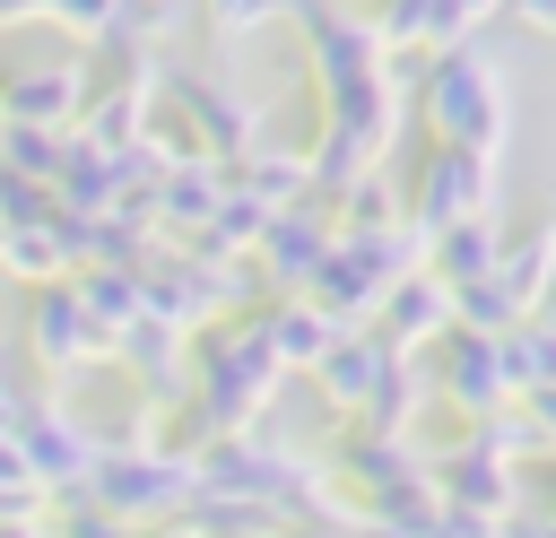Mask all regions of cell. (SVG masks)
Returning a JSON list of instances; mask_svg holds the SVG:
<instances>
[{
    "label": "cell",
    "instance_id": "277c9868",
    "mask_svg": "<svg viewBox=\"0 0 556 538\" xmlns=\"http://www.w3.org/2000/svg\"><path fill=\"white\" fill-rule=\"evenodd\" d=\"M295 17H304V52H313V78H321V95L382 78L391 43L374 35V17H356V9H330V0H304Z\"/></svg>",
    "mask_w": 556,
    "mask_h": 538
},
{
    "label": "cell",
    "instance_id": "8fae6325",
    "mask_svg": "<svg viewBox=\"0 0 556 538\" xmlns=\"http://www.w3.org/2000/svg\"><path fill=\"white\" fill-rule=\"evenodd\" d=\"M504 304H513V321H530L547 295H556V208L547 217H530L521 234H504V252H495V278H486Z\"/></svg>",
    "mask_w": 556,
    "mask_h": 538
},
{
    "label": "cell",
    "instance_id": "52a82bcc",
    "mask_svg": "<svg viewBox=\"0 0 556 538\" xmlns=\"http://www.w3.org/2000/svg\"><path fill=\"white\" fill-rule=\"evenodd\" d=\"M96 78L87 61H35V69H9L0 78V121H26V130H78Z\"/></svg>",
    "mask_w": 556,
    "mask_h": 538
},
{
    "label": "cell",
    "instance_id": "3957f363",
    "mask_svg": "<svg viewBox=\"0 0 556 538\" xmlns=\"http://www.w3.org/2000/svg\"><path fill=\"white\" fill-rule=\"evenodd\" d=\"M469 217H495V156L434 148L426 174L408 182V226L417 234H443V226H469Z\"/></svg>",
    "mask_w": 556,
    "mask_h": 538
},
{
    "label": "cell",
    "instance_id": "484cf974",
    "mask_svg": "<svg viewBox=\"0 0 556 538\" xmlns=\"http://www.w3.org/2000/svg\"><path fill=\"white\" fill-rule=\"evenodd\" d=\"M156 9H182V0H156Z\"/></svg>",
    "mask_w": 556,
    "mask_h": 538
},
{
    "label": "cell",
    "instance_id": "7c38bea8",
    "mask_svg": "<svg viewBox=\"0 0 556 538\" xmlns=\"http://www.w3.org/2000/svg\"><path fill=\"white\" fill-rule=\"evenodd\" d=\"M460 321V304H452V286L434 278V269H408L391 295H382V312H374V330L400 347V356H417V347H434L443 330Z\"/></svg>",
    "mask_w": 556,
    "mask_h": 538
},
{
    "label": "cell",
    "instance_id": "7402d4cb",
    "mask_svg": "<svg viewBox=\"0 0 556 538\" xmlns=\"http://www.w3.org/2000/svg\"><path fill=\"white\" fill-rule=\"evenodd\" d=\"M130 538H200V521L182 512V521H148V529H130Z\"/></svg>",
    "mask_w": 556,
    "mask_h": 538
},
{
    "label": "cell",
    "instance_id": "5b68a950",
    "mask_svg": "<svg viewBox=\"0 0 556 538\" xmlns=\"http://www.w3.org/2000/svg\"><path fill=\"white\" fill-rule=\"evenodd\" d=\"M17 451H26V469L43 477V495H78V486L96 477V460H104L96 425H78L61 399H26V417H17Z\"/></svg>",
    "mask_w": 556,
    "mask_h": 538
},
{
    "label": "cell",
    "instance_id": "4fadbf2b",
    "mask_svg": "<svg viewBox=\"0 0 556 538\" xmlns=\"http://www.w3.org/2000/svg\"><path fill=\"white\" fill-rule=\"evenodd\" d=\"M426 477H434V495H443V503H460V512H486V521H513V503H521V495H513V460H495L478 434H469L460 451H443Z\"/></svg>",
    "mask_w": 556,
    "mask_h": 538
},
{
    "label": "cell",
    "instance_id": "6da1fadb",
    "mask_svg": "<svg viewBox=\"0 0 556 538\" xmlns=\"http://www.w3.org/2000/svg\"><path fill=\"white\" fill-rule=\"evenodd\" d=\"M417 104H426V130H434V148L504 156V139H513V78H504V69H495V52H478V43L426 52Z\"/></svg>",
    "mask_w": 556,
    "mask_h": 538
},
{
    "label": "cell",
    "instance_id": "5bb4252c",
    "mask_svg": "<svg viewBox=\"0 0 556 538\" xmlns=\"http://www.w3.org/2000/svg\"><path fill=\"white\" fill-rule=\"evenodd\" d=\"M261 338H269V356H278V373H313L321 356H330V338H339V321L313 304V295H287V304H269L261 312Z\"/></svg>",
    "mask_w": 556,
    "mask_h": 538
},
{
    "label": "cell",
    "instance_id": "4316f807",
    "mask_svg": "<svg viewBox=\"0 0 556 538\" xmlns=\"http://www.w3.org/2000/svg\"><path fill=\"white\" fill-rule=\"evenodd\" d=\"M547 521H556V512H547Z\"/></svg>",
    "mask_w": 556,
    "mask_h": 538
},
{
    "label": "cell",
    "instance_id": "2e32d148",
    "mask_svg": "<svg viewBox=\"0 0 556 538\" xmlns=\"http://www.w3.org/2000/svg\"><path fill=\"white\" fill-rule=\"evenodd\" d=\"M495 252H504V226H495V217H469V226H443V234L426 243V269L460 295V286L495 278Z\"/></svg>",
    "mask_w": 556,
    "mask_h": 538
},
{
    "label": "cell",
    "instance_id": "9a60e30c",
    "mask_svg": "<svg viewBox=\"0 0 556 538\" xmlns=\"http://www.w3.org/2000/svg\"><path fill=\"white\" fill-rule=\"evenodd\" d=\"M78 260H70V234H61V208L35 217V226H0V278H26V286H61Z\"/></svg>",
    "mask_w": 556,
    "mask_h": 538
},
{
    "label": "cell",
    "instance_id": "d4e9b609",
    "mask_svg": "<svg viewBox=\"0 0 556 538\" xmlns=\"http://www.w3.org/2000/svg\"><path fill=\"white\" fill-rule=\"evenodd\" d=\"M539 321H547V330H556V295H547V304H539Z\"/></svg>",
    "mask_w": 556,
    "mask_h": 538
},
{
    "label": "cell",
    "instance_id": "8992f818",
    "mask_svg": "<svg viewBox=\"0 0 556 538\" xmlns=\"http://www.w3.org/2000/svg\"><path fill=\"white\" fill-rule=\"evenodd\" d=\"M26 347H35V364L61 382V373H78V364H104L113 356V338L96 330V312L78 304V286L61 278V286H35V312H26Z\"/></svg>",
    "mask_w": 556,
    "mask_h": 538
},
{
    "label": "cell",
    "instance_id": "9c48e42d",
    "mask_svg": "<svg viewBox=\"0 0 556 538\" xmlns=\"http://www.w3.org/2000/svg\"><path fill=\"white\" fill-rule=\"evenodd\" d=\"M443 347V399L478 425V417H495V408H513V373H504V338H486V330H443L434 338Z\"/></svg>",
    "mask_w": 556,
    "mask_h": 538
},
{
    "label": "cell",
    "instance_id": "44dd1931",
    "mask_svg": "<svg viewBox=\"0 0 556 538\" xmlns=\"http://www.w3.org/2000/svg\"><path fill=\"white\" fill-rule=\"evenodd\" d=\"M35 17H43V0H0V35L9 26H35Z\"/></svg>",
    "mask_w": 556,
    "mask_h": 538
},
{
    "label": "cell",
    "instance_id": "7a4b0ae2",
    "mask_svg": "<svg viewBox=\"0 0 556 538\" xmlns=\"http://www.w3.org/2000/svg\"><path fill=\"white\" fill-rule=\"evenodd\" d=\"M78 495L104 503V512L130 521V529H148V521H182L191 495H200V460L174 451V443H122V451L96 460V477H87Z\"/></svg>",
    "mask_w": 556,
    "mask_h": 538
},
{
    "label": "cell",
    "instance_id": "30bf717a",
    "mask_svg": "<svg viewBox=\"0 0 556 538\" xmlns=\"http://www.w3.org/2000/svg\"><path fill=\"white\" fill-rule=\"evenodd\" d=\"M391 356H400V347H391L382 330H339L330 356L313 364V382H321V399H330L339 417H365L374 390H382V373H391Z\"/></svg>",
    "mask_w": 556,
    "mask_h": 538
},
{
    "label": "cell",
    "instance_id": "e0dca14e",
    "mask_svg": "<svg viewBox=\"0 0 556 538\" xmlns=\"http://www.w3.org/2000/svg\"><path fill=\"white\" fill-rule=\"evenodd\" d=\"M61 200H52V182H35V174H9L0 165V226H35V217H52Z\"/></svg>",
    "mask_w": 556,
    "mask_h": 538
},
{
    "label": "cell",
    "instance_id": "ffe728a7",
    "mask_svg": "<svg viewBox=\"0 0 556 538\" xmlns=\"http://www.w3.org/2000/svg\"><path fill=\"white\" fill-rule=\"evenodd\" d=\"M495 9H513V0H452V17H460V26H469V35H478V26H486V17H495Z\"/></svg>",
    "mask_w": 556,
    "mask_h": 538
},
{
    "label": "cell",
    "instance_id": "ba28073f",
    "mask_svg": "<svg viewBox=\"0 0 556 538\" xmlns=\"http://www.w3.org/2000/svg\"><path fill=\"white\" fill-rule=\"evenodd\" d=\"M330 243H339V226L321 217V200H295V208H278V217L261 226L252 260H261V278H269V286L304 295V286H313V269L330 260Z\"/></svg>",
    "mask_w": 556,
    "mask_h": 538
},
{
    "label": "cell",
    "instance_id": "ac0fdd59",
    "mask_svg": "<svg viewBox=\"0 0 556 538\" xmlns=\"http://www.w3.org/2000/svg\"><path fill=\"white\" fill-rule=\"evenodd\" d=\"M43 17H52V26H70V35H87V43H104V35H113V17H122V0H43Z\"/></svg>",
    "mask_w": 556,
    "mask_h": 538
},
{
    "label": "cell",
    "instance_id": "cb8c5ba5",
    "mask_svg": "<svg viewBox=\"0 0 556 538\" xmlns=\"http://www.w3.org/2000/svg\"><path fill=\"white\" fill-rule=\"evenodd\" d=\"M0 538H52V529H43L35 512H26V521H0Z\"/></svg>",
    "mask_w": 556,
    "mask_h": 538
},
{
    "label": "cell",
    "instance_id": "d6986e66",
    "mask_svg": "<svg viewBox=\"0 0 556 538\" xmlns=\"http://www.w3.org/2000/svg\"><path fill=\"white\" fill-rule=\"evenodd\" d=\"M287 9H304V0H208V26L217 35H252V26L287 17Z\"/></svg>",
    "mask_w": 556,
    "mask_h": 538
},
{
    "label": "cell",
    "instance_id": "603a6c76",
    "mask_svg": "<svg viewBox=\"0 0 556 538\" xmlns=\"http://www.w3.org/2000/svg\"><path fill=\"white\" fill-rule=\"evenodd\" d=\"M17 417H26V399H17L9 382H0V434H17Z\"/></svg>",
    "mask_w": 556,
    "mask_h": 538
}]
</instances>
